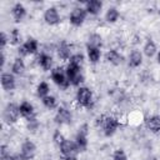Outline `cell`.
<instances>
[{
	"instance_id": "cell-1",
	"label": "cell",
	"mask_w": 160,
	"mask_h": 160,
	"mask_svg": "<svg viewBox=\"0 0 160 160\" xmlns=\"http://www.w3.org/2000/svg\"><path fill=\"white\" fill-rule=\"evenodd\" d=\"M79 151L80 150H79L75 141L65 139V141L60 145V152L65 160H76V155Z\"/></svg>"
},
{
	"instance_id": "cell-2",
	"label": "cell",
	"mask_w": 160,
	"mask_h": 160,
	"mask_svg": "<svg viewBox=\"0 0 160 160\" xmlns=\"http://www.w3.org/2000/svg\"><path fill=\"white\" fill-rule=\"evenodd\" d=\"M65 71H66L68 80H69V82H70L71 85L78 86V85H80V84L84 81V75H82V72H81V66L69 64Z\"/></svg>"
},
{
	"instance_id": "cell-3",
	"label": "cell",
	"mask_w": 160,
	"mask_h": 160,
	"mask_svg": "<svg viewBox=\"0 0 160 160\" xmlns=\"http://www.w3.org/2000/svg\"><path fill=\"white\" fill-rule=\"evenodd\" d=\"M99 122H100V125L102 128V131H104V134L106 136L114 135L116 132L119 125H120L119 121L115 118H112V116H105V115L101 116V118H99Z\"/></svg>"
},
{
	"instance_id": "cell-4",
	"label": "cell",
	"mask_w": 160,
	"mask_h": 160,
	"mask_svg": "<svg viewBox=\"0 0 160 160\" xmlns=\"http://www.w3.org/2000/svg\"><path fill=\"white\" fill-rule=\"evenodd\" d=\"M76 101L82 108H90L92 105V92L89 88L81 86L76 91Z\"/></svg>"
},
{
	"instance_id": "cell-5",
	"label": "cell",
	"mask_w": 160,
	"mask_h": 160,
	"mask_svg": "<svg viewBox=\"0 0 160 160\" xmlns=\"http://www.w3.org/2000/svg\"><path fill=\"white\" fill-rule=\"evenodd\" d=\"M19 115H20L19 106H16L15 104H8L4 109V112H2V118L8 124L16 122L19 119Z\"/></svg>"
},
{
	"instance_id": "cell-6",
	"label": "cell",
	"mask_w": 160,
	"mask_h": 160,
	"mask_svg": "<svg viewBox=\"0 0 160 160\" xmlns=\"http://www.w3.org/2000/svg\"><path fill=\"white\" fill-rule=\"evenodd\" d=\"M35 152H36V146L32 141L30 140H26L21 144V149H20V154H19V158L20 160H30L35 156Z\"/></svg>"
},
{
	"instance_id": "cell-7",
	"label": "cell",
	"mask_w": 160,
	"mask_h": 160,
	"mask_svg": "<svg viewBox=\"0 0 160 160\" xmlns=\"http://www.w3.org/2000/svg\"><path fill=\"white\" fill-rule=\"evenodd\" d=\"M51 79L58 86L64 88V89L68 88L70 84L68 80V76H66V71H64V69H61V68H55L51 71Z\"/></svg>"
},
{
	"instance_id": "cell-8",
	"label": "cell",
	"mask_w": 160,
	"mask_h": 160,
	"mask_svg": "<svg viewBox=\"0 0 160 160\" xmlns=\"http://www.w3.org/2000/svg\"><path fill=\"white\" fill-rule=\"evenodd\" d=\"M86 14H88V12H86V10H85L84 8H75V9L71 11L70 18H69L70 24L74 25V26H80V25H82L84 21H85V19H86Z\"/></svg>"
},
{
	"instance_id": "cell-9",
	"label": "cell",
	"mask_w": 160,
	"mask_h": 160,
	"mask_svg": "<svg viewBox=\"0 0 160 160\" xmlns=\"http://www.w3.org/2000/svg\"><path fill=\"white\" fill-rule=\"evenodd\" d=\"M75 142L80 151L86 150V148H88V125L86 124L80 126V129L76 134V138H75Z\"/></svg>"
},
{
	"instance_id": "cell-10",
	"label": "cell",
	"mask_w": 160,
	"mask_h": 160,
	"mask_svg": "<svg viewBox=\"0 0 160 160\" xmlns=\"http://www.w3.org/2000/svg\"><path fill=\"white\" fill-rule=\"evenodd\" d=\"M38 48H39V44L35 39L30 38L28 39L19 49V54L21 56H25V55H29V54H35L38 51Z\"/></svg>"
},
{
	"instance_id": "cell-11",
	"label": "cell",
	"mask_w": 160,
	"mask_h": 160,
	"mask_svg": "<svg viewBox=\"0 0 160 160\" xmlns=\"http://www.w3.org/2000/svg\"><path fill=\"white\" fill-rule=\"evenodd\" d=\"M72 120L71 112L65 108H59L55 115V122L59 125H69Z\"/></svg>"
},
{
	"instance_id": "cell-12",
	"label": "cell",
	"mask_w": 160,
	"mask_h": 160,
	"mask_svg": "<svg viewBox=\"0 0 160 160\" xmlns=\"http://www.w3.org/2000/svg\"><path fill=\"white\" fill-rule=\"evenodd\" d=\"M44 20L49 25H58L60 22V15H59L56 8L51 6V8L46 9L44 12Z\"/></svg>"
},
{
	"instance_id": "cell-13",
	"label": "cell",
	"mask_w": 160,
	"mask_h": 160,
	"mask_svg": "<svg viewBox=\"0 0 160 160\" xmlns=\"http://www.w3.org/2000/svg\"><path fill=\"white\" fill-rule=\"evenodd\" d=\"M0 82H1L2 89L6 91H10L15 88V78L10 72H4L0 78Z\"/></svg>"
},
{
	"instance_id": "cell-14",
	"label": "cell",
	"mask_w": 160,
	"mask_h": 160,
	"mask_svg": "<svg viewBox=\"0 0 160 160\" xmlns=\"http://www.w3.org/2000/svg\"><path fill=\"white\" fill-rule=\"evenodd\" d=\"M145 125H146V128H148L151 132L159 134V132H160V116L154 115V116L148 118L146 121H145Z\"/></svg>"
},
{
	"instance_id": "cell-15",
	"label": "cell",
	"mask_w": 160,
	"mask_h": 160,
	"mask_svg": "<svg viewBox=\"0 0 160 160\" xmlns=\"http://www.w3.org/2000/svg\"><path fill=\"white\" fill-rule=\"evenodd\" d=\"M101 8H102V2L99 0H90L85 2V10L88 14H91V15H98Z\"/></svg>"
},
{
	"instance_id": "cell-16",
	"label": "cell",
	"mask_w": 160,
	"mask_h": 160,
	"mask_svg": "<svg viewBox=\"0 0 160 160\" xmlns=\"http://www.w3.org/2000/svg\"><path fill=\"white\" fill-rule=\"evenodd\" d=\"M11 14H12L15 21L19 22V21H21V20L25 18V15H26V9H25V6H24L22 4L16 2V4L12 6V9H11Z\"/></svg>"
},
{
	"instance_id": "cell-17",
	"label": "cell",
	"mask_w": 160,
	"mask_h": 160,
	"mask_svg": "<svg viewBox=\"0 0 160 160\" xmlns=\"http://www.w3.org/2000/svg\"><path fill=\"white\" fill-rule=\"evenodd\" d=\"M19 111H20V115L25 119H31L32 115H34V106L29 102V101H22L20 105H19Z\"/></svg>"
},
{
	"instance_id": "cell-18",
	"label": "cell",
	"mask_w": 160,
	"mask_h": 160,
	"mask_svg": "<svg viewBox=\"0 0 160 160\" xmlns=\"http://www.w3.org/2000/svg\"><path fill=\"white\" fill-rule=\"evenodd\" d=\"M105 59H106L110 64H112V65H115V66H118V65H120V64L122 62V56H121L116 50H109V51L105 54Z\"/></svg>"
},
{
	"instance_id": "cell-19",
	"label": "cell",
	"mask_w": 160,
	"mask_h": 160,
	"mask_svg": "<svg viewBox=\"0 0 160 160\" xmlns=\"http://www.w3.org/2000/svg\"><path fill=\"white\" fill-rule=\"evenodd\" d=\"M38 62L45 71L51 70V68H52V58L48 54H40L38 58Z\"/></svg>"
},
{
	"instance_id": "cell-20",
	"label": "cell",
	"mask_w": 160,
	"mask_h": 160,
	"mask_svg": "<svg viewBox=\"0 0 160 160\" xmlns=\"http://www.w3.org/2000/svg\"><path fill=\"white\" fill-rule=\"evenodd\" d=\"M58 55H59V58H60L61 60H68V59L71 58L70 46H69L65 41H62V42L59 45V48H58Z\"/></svg>"
},
{
	"instance_id": "cell-21",
	"label": "cell",
	"mask_w": 160,
	"mask_h": 160,
	"mask_svg": "<svg viewBox=\"0 0 160 160\" xmlns=\"http://www.w3.org/2000/svg\"><path fill=\"white\" fill-rule=\"evenodd\" d=\"M141 62H142V54L138 50H134L129 56V66L138 68L141 65Z\"/></svg>"
},
{
	"instance_id": "cell-22",
	"label": "cell",
	"mask_w": 160,
	"mask_h": 160,
	"mask_svg": "<svg viewBox=\"0 0 160 160\" xmlns=\"http://www.w3.org/2000/svg\"><path fill=\"white\" fill-rule=\"evenodd\" d=\"M0 160H20L19 155H12L10 154V150L8 149L6 145H1L0 148Z\"/></svg>"
},
{
	"instance_id": "cell-23",
	"label": "cell",
	"mask_w": 160,
	"mask_h": 160,
	"mask_svg": "<svg viewBox=\"0 0 160 160\" xmlns=\"http://www.w3.org/2000/svg\"><path fill=\"white\" fill-rule=\"evenodd\" d=\"M155 52H156V45H155V42L151 39H148L146 42H145V45H144V54L148 58H151V56L155 55Z\"/></svg>"
},
{
	"instance_id": "cell-24",
	"label": "cell",
	"mask_w": 160,
	"mask_h": 160,
	"mask_svg": "<svg viewBox=\"0 0 160 160\" xmlns=\"http://www.w3.org/2000/svg\"><path fill=\"white\" fill-rule=\"evenodd\" d=\"M12 72L16 74V75H20L25 71V64H24V60L21 58H16L12 62Z\"/></svg>"
},
{
	"instance_id": "cell-25",
	"label": "cell",
	"mask_w": 160,
	"mask_h": 160,
	"mask_svg": "<svg viewBox=\"0 0 160 160\" xmlns=\"http://www.w3.org/2000/svg\"><path fill=\"white\" fill-rule=\"evenodd\" d=\"M101 46V36L99 34H92L89 36V40H88V44H86V48H98L100 49Z\"/></svg>"
},
{
	"instance_id": "cell-26",
	"label": "cell",
	"mask_w": 160,
	"mask_h": 160,
	"mask_svg": "<svg viewBox=\"0 0 160 160\" xmlns=\"http://www.w3.org/2000/svg\"><path fill=\"white\" fill-rule=\"evenodd\" d=\"M119 19V11L116 8H109L106 14H105V20L108 22H116V20Z\"/></svg>"
},
{
	"instance_id": "cell-27",
	"label": "cell",
	"mask_w": 160,
	"mask_h": 160,
	"mask_svg": "<svg viewBox=\"0 0 160 160\" xmlns=\"http://www.w3.org/2000/svg\"><path fill=\"white\" fill-rule=\"evenodd\" d=\"M100 49L98 48H88V58L90 60V62L95 64L100 60Z\"/></svg>"
},
{
	"instance_id": "cell-28",
	"label": "cell",
	"mask_w": 160,
	"mask_h": 160,
	"mask_svg": "<svg viewBox=\"0 0 160 160\" xmlns=\"http://www.w3.org/2000/svg\"><path fill=\"white\" fill-rule=\"evenodd\" d=\"M49 91H50V88H49L48 82H45V81H41V82L38 85V88H36V92H38V95H39L41 99L45 98V96H48V95H49Z\"/></svg>"
},
{
	"instance_id": "cell-29",
	"label": "cell",
	"mask_w": 160,
	"mask_h": 160,
	"mask_svg": "<svg viewBox=\"0 0 160 160\" xmlns=\"http://www.w3.org/2000/svg\"><path fill=\"white\" fill-rule=\"evenodd\" d=\"M41 101H42L44 106L48 108V109H54V108H56V99H55L54 96H51V95H48V96L42 98Z\"/></svg>"
},
{
	"instance_id": "cell-30",
	"label": "cell",
	"mask_w": 160,
	"mask_h": 160,
	"mask_svg": "<svg viewBox=\"0 0 160 160\" xmlns=\"http://www.w3.org/2000/svg\"><path fill=\"white\" fill-rule=\"evenodd\" d=\"M82 60H84V56L81 54H75V55H71L70 58V62L69 64H72V65H78V66H81L82 64Z\"/></svg>"
},
{
	"instance_id": "cell-31",
	"label": "cell",
	"mask_w": 160,
	"mask_h": 160,
	"mask_svg": "<svg viewBox=\"0 0 160 160\" xmlns=\"http://www.w3.org/2000/svg\"><path fill=\"white\" fill-rule=\"evenodd\" d=\"M112 160H128V156L122 149H116L112 154Z\"/></svg>"
},
{
	"instance_id": "cell-32",
	"label": "cell",
	"mask_w": 160,
	"mask_h": 160,
	"mask_svg": "<svg viewBox=\"0 0 160 160\" xmlns=\"http://www.w3.org/2000/svg\"><path fill=\"white\" fill-rule=\"evenodd\" d=\"M20 32H19V30L18 29H12V31H11V34H10V42L11 44H18L19 41H20Z\"/></svg>"
},
{
	"instance_id": "cell-33",
	"label": "cell",
	"mask_w": 160,
	"mask_h": 160,
	"mask_svg": "<svg viewBox=\"0 0 160 160\" xmlns=\"http://www.w3.org/2000/svg\"><path fill=\"white\" fill-rule=\"evenodd\" d=\"M54 141L60 146L64 141H65V138H64V135L58 130V131H55V134H54Z\"/></svg>"
},
{
	"instance_id": "cell-34",
	"label": "cell",
	"mask_w": 160,
	"mask_h": 160,
	"mask_svg": "<svg viewBox=\"0 0 160 160\" xmlns=\"http://www.w3.org/2000/svg\"><path fill=\"white\" fill-rule=\"evenodd\" d=\"M6 42H8V36H6L5 32H1V35H0V49L1 50H4Z\"/></svg>"
},
{
	"instance_id": "cell-35",
	"label": "cell",
	"mask_w": 160,
	"mask_h": 160,
	"mask_svg": "<svg viewBox=\"0 0 160 160\" xmlns=\"http://www.w3.org/2000/svg\"><path fill=\"white\" fill-rule=\"evenodd\" d=\"M158 62L160 64V51H159V54H158Z\"/></svg>"
},
{
	"instance_id": "cell-36",
	"label": "cell",
	"mask_w": 160,
	"mask_h": 160,
	"mask_svg": "<svg viewBox=\"0 0 160 160\" xmlns=\"http://www.w3.org/2000/svg\"><path fill=\"white\" fill-rule=\"evenodd\" d=\"M159 15H160V10H159Z\"/></svg>"
},
{
	"instance_id": "cell-37",
	"label": "cell",
	"mask_w": 160,
	"mask_h": 160,
	"mask_svg": "<svg viewBox=\"0 0 160 160\" xmlns=\"http://www.w3.org/2000/svg\"><path fill=\"white\" fill-rule=\"evenodd\" d=\"M152 160H155V159H152Z\"/></svg>"
}]
</instances>
